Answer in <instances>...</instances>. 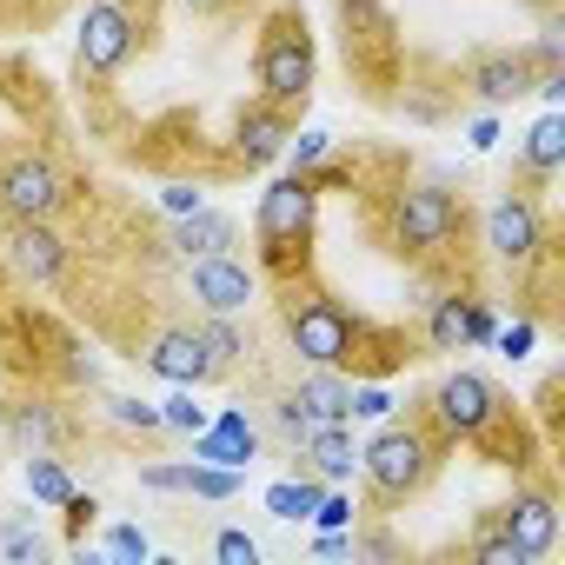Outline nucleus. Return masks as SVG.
Masks as SVG:
<instances>
[{"label":"nucleus","instance_id":"4c0bfd02","mask_svg":"<svg viewBox=\"0 0 565 565\" xmlns=\"http://www.w3.org/2000/svg\"><path fill=\"white\" fill-rule=\"evenodd\" d=\"M313 519H320L327 532H340V525H353V505H347L340 492H320V505H313Z\"/></svg>","mask_w":565,"mask_h":565},{"label":"nucleus","instance_id":"2f4dec72","mask_svg":"<svg viewBox=\"0 0 565 565\" xmlns=\"http://www.w3.org/2000/svg\"><path fill=\"white\" fill-rule=\"evenodd\" d=\"M41 532L34 525H0V558H21V565H41Z\"/></svg>","mask_w":565,"mask_h":565},{"label":"nucleus","instance_id":"79ce46f5","mask_svg":"<svg viewBox=\"0 0 565 565\" xmlns=\"http://www.w3.org/2000/svg\"><path fill=\"white\" fill-rule=\"evenodd\" d=\"M466 140H472V147H479V153H486V147H492V140H499V127H492V120H472V134H466Z\"/></svg>","mask_w":565,"mask_h":565},{"label":"nucleus","instance_id":"f03ea898","mask_svg":"<svg viewBox=\"0 0 565 565\" xmlns=\"http://www.w3.org/2000/svg\"><path fill=\"white\" fill-rule=\"evenodd\" d=\"M466 233H472L466 193H452L446 180H393L373 193V239L419 273L446 266L452 246H466Z\"/></svg>","mask_w":565,"mask_h":565},{"label":"nucleus","instance_id":"ddd939ff","mask_svg":"<svg viewBox=\"0 0 565 565\" xmlns=\"http://www.w3.org/2000/svg\"><path fill=\"white\" fill-rule=\"evenodd\" d=\"M193 273V300H200V313H246V300H253V287H259V273L246 266V259H233V253H206V259H186Z\"/></svg>","mask_w":565,"mask_h":565},{"label":"nucleus","instance_id":"f8f14e48","mask_svg":"<svg viewBox=\"0 0 565 565\" xmlns=\"http://www.w3.org/2000/svg\"><path fill=\"white\" fill-rule=\"evenodd\" d=\"M532 61H525V47H479L472 61H466V94L479 100V107H512V100H525L532 94Z\"/></svg>","mask_w":565,"mask_h":565},{"label":"nucleus","instance_id":"20e7f679","mask_svg":"<svg viewBox=\"0 0 565 565\" xmlns=\"http://www.w3.org/2000/svg\"><path fill=\"white\" fill-rule=\"evenodd\" d=\"M273 287H279V327H287L294 353H300L307 366H340V373H347V360H353L366 320H360L340 294L320 287L313 266H307V273H287V279H273Z\"/></svg>","mask_w":565,"mask_h":565},{"label":"nucleus","instance_id":"5701e85b","mask_svg":"<svg viewBox=\"0 0 565 565\" xmlns=\"http://www.w3.org/2000/svg\"><path fill=\"white\" fill-rule=\"evenodd\" d=\"M419 340H426V353H466L472 347V300L466 294H439Z\"/></svg>","mask_w":565,"mask_h":565},{"label":"nucleus","instance_id":"f257e3e1","mask_svg":"<svg viewBox=\"0 0 565 565\" xmlns=\"http://www.w3.org/2000/svg\"><path fill=\"white\" fill-rule=\"evenodd\" d=\"M426 413H433V426L452 439V446H472L479 459H492V466H532L539 459V439H532V426H525V413L512 406V393L499 386V380H486V373H446L426 399H419Z\"/></svg>","mask_w":565,"mask_h":565},{"label":"nucleus","instance_id":"37998d69","mask_svg":"<svg viewBox=\"0 0 565 565\" xmlns=\"http://www.w3.org/2000/svg\"><path fill=\"white\" fill-rule=\"evenodd\" d=\"M186 8H193V14H226L233 0H186Z\"/></svg>","mask_w":565,"mask_h":565},{"label":"nucleus","instance_id":"4be33fe9","mask_svg":"<svg viewBox=\"0 0 565 565\" xmlns=\"http://www.w3.org/2000/svg\"><path fill=\"white\" fill-rule=\"evenodd\" d=\"M8 433H14V446H28V452H61V439H67L54 399H14V406H8Z\"/></svg>","mask_w":565,"mask_h":565},{"label":"nucleus","instance_id":"aec40b11","mask_svg":"<svg viewBox=\"0 0 565 565\" xmlns=\"http://www.w3.org/2000/svg\"><path fill=\"white\" fill-rule=\"evenodd\" d=\"M233 239H239V226H233L226 213H213V206H193V213H180V220H173V246H180L186 259L233 253Z\"/></svg>","mask_w":565,"mask_h":565},{"label":"nucleus","instance_id":"0eeeda50","mask_svg":"<svg viewBox=\"0 0 565 565\" xmlns=\"http://www.w3.org/2000/svg\"><path fill=\"white\" fill-rule=\"evenodd\" d=\"M486 253L499 259V266H512V273H532L545 253H552V220H545V206H539V193H525V186H505L492 206H486Z\"/></svg>","mask_w":565,"mask_h":565},{"label":"nucleus","instance_id":"412c9836","mask_svg":"<svg viewBox=\"0 0 565 565\" xmlns=\"http://www.w3.org/2000/svg\"><path fill=\"white\" fill-rule=\"evenodd\" d=\"M294 399L307 406L313 426H327V419H347V413H353V380H347L340 366H313V373L294 386Z\"/></svg>","mask_w":565,"mask_h":565},{"label":"nucleus","instance_id":"423d86ee","mask_svg":"<svg viewBox=\"0 0 565 565\" xmlns=\"http://www.w3.org/2000/svg\"><path fill=\"white\" fill-rule=\"evenodd\" d=\"M313 74H320V54H313V28L294 0L266 8L259 21V41H253V81H259V100L300 114L313 100Z\"/></svg>","mask_w":565,"mask_h":565},{"label":"nucleus","instance_id":"2eb2a0df","mask_svg":"<svg viewBox=\"0 0 565 565\" xmlns=\"http://www.w3.org/2000/svg\"><path fill=\"white\" fill-rule=\"evenodd\" d=\"M8 266L34 287H54L67 273V239L54 233V220H8Z\"/></svg>","mask_w":565,"mask_h":565},{"label":"nucleus","instance_id":"c756f323","mask_svg":"<svg viewBox=\"0 0 565 565\" xmlns=\"http://www.w3.org/2000/svg\"><path fill=\"white\" fill-rule=\"evenodd\" d=\"M266 413H273V433H279V439H287V446H300V439L313 433V419H307V406H300L294 393H279V399H273Z\"/></svg>","mask_w":565,"mask_h":565},{"label":"nucleus","instance_id":"72a5a7b5","mask_svg":"<svg viewBox=\"0 0 565 565\" xmlns=\"http://www.w3.org/2000/svg\"><path fill=\"white\" fill-rule=\"evenodd\" d=\"M213 558H220V565H253V558H259V539H246V532L226 525V532H213Z\"/></svg>","mask_w":565,"mask_h":565},{"label":"nucleus","instance_id":"473e14b6","mask_svg":"<svg viewBox=\"0 0 565 565\" xmlns=\"http://www.w3.org/2000/svg\"><path fill=\"white\" fill-rule=\"evenodd\" d=\"M287 153H294V173H307V167H320V160L333 153V134H320V127H307L300 140H287Z\"/></svg>","mask_w":565,"mask_h":565},{"label":"nucleus","instance_id":"58836bf2","mask_svg":"<svg viewBox=\"0 0 565 565\" xmlns=\"http://www.w3.org/2000/svg\"><path fill=\"white\" fill-rule=\"evenodd\" d=\"M193 206H206V200H200V186H167V213H173V220H180V213H193Z\"/></svg>","mask_w":565,"mask_h":565},{"label":"nucleus","instance_id":"e433bc0d","mask_svg":"<svg viewBox=\"0 0 565 565\" xmlns=\"http://www.w3.org/2000/svg\"><path fill=\"white\" fill-rule=\"evenodd\" d=\"M107 552H114V558H147V532H140V525H114V532H107Z\"/></svg>","mask_w":565,"mask_h":565},{"label":"nucleus","instance_id":"f704fd0d","mask_svg":"<svg viewBox=\"0 0 565 565\" xmlns=\"http://www.w3.org/2000/svg\"><path fill=\"white\" fill-rule=\"evenodd\" d=\"M492 340H499V353H505V360H525V353H532V340H539V327H532V320H519V327H499Z\"/></svg>","mask_w":565,"mask_h":565},{"label":"nucleus","instance_id":"39448f33","mask_svg":"<svg viewBox=\"0 0 565 565\" xmlns=\"http://www.w3.org/2000/svg\"><path fill=\"white\" fill-rule=\"evenodd\" d=\"M313 233H320V186L307 173H287L259 193L253 213V246H259V273L266 279H287L313 266Z\"/></svg>","mask_w":565,"mask_h":565},{"label":"nucleus","instance_id":"393cba45","mask_svg":"<svg viewBox=\"0 0 565 565\" xmlns=\"http://www.w3.org/2000/svg\"><path fill=\"white\" fill-rule=\"evenodd\" d=\"M28 492H34L41 505H67V499H74V479H67V466H61L54 452H28Z\"/></svg>","mask_w":565,"mask_h":565},{"label":"nucleus","instance_id":"a878e982","mask_svg":"<svg viewBox=\"0 0 565 565\" xmlns=\"http://www.w3.org/2000/svg\"><path fill=\"white\" fill-rule=\"evenodd\" d=\"M472 565H532V558L505 539V525L492 512H479V525H472Z\"/></svg>","mask_w":565,"mask_h":565},{"label":"nucleus","instance_id":"c85d7f7f","mask_svg":"<svg viewBox=\"0 0 565 565\" xmlns=\"http://www.w3.org/2000/svg\"><path fill=\"white\" fill-rule=\"evenodd\" d=\"M107 413H114L127 433H140V439H167V419H160V406H147V399H107Z\"/></svg>","mask_w":565,"mask_h":565},{"label":"nucleus","instance_id":"4468645a","mask_svg":"<svg viewBox=\"0 0 565 565\" xmlns=\"http://www.w3.org/2000/svg\"><path fill=\"white\" fill-rule=\"evenodd\" d=\"M140 366L160 373V380H173V386H206V380H220L213 360H206L200 327H167V333H153V340L140 347Z\"/></svg>","mask_w":565,"mask_h":565},{"label":"nucleus","instance_id":"f3484780","mask_svg":"<svg viewBox=\"0 0 565 565\" xmlns=\"http://www.w3.org/2000/svg\"><path fill=\"white\" fill-rule=\"evenodd\" d=\"M294 452H300V472H313V479H353V466H360V439H353L347 419L313 426Z\"/></svg>","mask_w":565,"mask_h":565},{"label":"nucleus","instance_id":"c9c22d12","mask_svg":"<svg viewBox=\"0 0 565 565\" xmlns=\"http://www.w3.org/2000/svg\"><path fill=\"white\" fill-rule=\"evenodd\" d=\"M147 492H186V466H140Z\"/></svg>","mask_w":565,"mask_h":565},{"label":"nucleus","instance_id":"bb28decb","mask_svg":"<svg viewBox=\"0 0 565 565\" xmlns=\"http://www.w3.org/2000/svg\"><path fill=\"white\" fill-rule=\"evenodd\" d=\"M200 340H206V360H213L220 380H226V373L239 366V353H246L239 333H233V313H206V320H200Z\"/></svg>","mask_w":565,"mask_h":565},{"label":"nucleus","instance_id":"9d476101","mask_svg":"<svg viewBox=\"0 0 565 565\" xmlns=\"http://www.w3.org/2000/svg\"><path fill=\"white\" fill-rule=\"evenodd\" d=\"M340 28H347V67L366 81V94L380 100L393 67H399V41H393V14L380 0H340Z\"/></svg>","mask_w":565,"mask_h":565},{"label":"nucleus","instance_id":"6ab92c4d","mask_svg":"<svg viewBox=\"0 0 565 565\" xmlns=\"http://www.w3.org/2000/svg\"><path fill=\"white\" fill-rule=\"evenodd\" d=\"M253 452H259V433H253V419H246V413H233V406L193 433V459H213V466H246Z\"/></svg>","mask_w":565,"mask_h":565},{"label":"nucleus","instance_id":"ea45409f","mask_svg":"<svg viewBox=\"0 0 565 565\" xmlns=\"http://www.w3.org/2000/svg\"><path fill=\"white\" fill-rule=\"evenodd\" d=\"M94 512H100L94 499H81V492L67 499V525H74V532H87V525H94Z\"/></svg>","mask_w":565,"mask_h":565},{"label":"nucleus","instance_id":"7c9ffc66","mask_svg":"<svg viewBox=\"0 0 565 565\" xmlns=\"http://www.w3.org/2000/svg\"><path fill=\"white\" fill-rule=\"evenodd\" d=\"M160 419H167V433H200V426H206V406H193V386H180V393L160 406Z\"/></svg>","mask_w":565,"mask_h":565},{"label":"nucleus","instance_id":"9b49d317","mask_svg":"<svg viewBox=\"0 0 565 565\" xmlns=\"http://www.w3.org/2000/svg\"><path fill=\"white\" fill-rule=\"evenodd\" d=\"M499 525H505V539L525 552V558H545L552 545H558V499H552V486H519L512 499H499V505H486Z\"/></svg>","mask_w":565,"mask_h":565},{"label":"nucleus","instance_id":"cd10ccee","mask_svg":"<svg viewBox=\"0 0 565 565\" xmlns=\"http://www.w3.org/2000/svg\"><path fill=\"white\" fill-rule=\"evenodd\" d=\"M233 492H239V466L186 459V499H233Z\"/></svg>","mask_w":565,"mask_h":565},{"label":"nucleus","instance_id":"a211bd4d","mask_svg":"<svg viewBox=\"0 0 565 565\" xmlns=\"http://www.w3.org/2000/svg\"><path fill=\"white\" fill-rule=\"evenodd\" d=\"M558 167H565V114L552 107L545 120H532V134H525V147H519V186L539 193Z\"/></svg>","mask_w":565,"mask_h":565},{"label":"nucleus","instance_id":"1a4fd4ad","mask_svg":"<svg viewBox=\"0 0 565 565\" xmlns=\"http://www.w3.org/2000/svg\"><path fill=\"white\" fill-rule=\"evenodd\" d=\"M67 206V173L34 153V147H14L0 153V220H54Z\"/></svg>","mask_w":565,"mask_h":565},{"label":"nucleus","instance_id":"a19ab883","mask_svg":"<svg viewBox=\"0 0 565 565\" xmlns=\"http://www.w3.org/2000/svg\"><path fill=\"white\" fill-rule=\"evenodd\" d=\"M492 333H499V320H492V313H486V307H479V300H472V347H486V340H492Z\"/></svg>","mask_w":565,"mask_h":565},{"label":"nucleus","instance_id":"dca6fc26","mask_svg":"<svg viewBox=\"0 0 565 565\" xmlns=\"http://www.w3.org/2000/svg\"><path fill=\"white\" fill-rule=\"evenodd\" d=\"M294 120H300V114L273 107V100H253V107H239V114H233V153H239L246 167H266V160H279V153H287V140H294Z\"/></svg>","mask_w":565,"mask_h":565},{"label":"nucleus","instance_id":"7ed1b4c3","mask_svg":"<svg viewBox=\"0 0 565 565\" xmlns=\"http://www.w3.org/2000/svg\"><path fill=\"white\" fill-rule=\"evenodd\" d=\"M446 452H452V439H446V433L433 426V413L413 399V413H406V419H386V426L360 446V472H366L373 505H380V512L413 505V499L439 479Z\"/></svg>","mask_w":565,"mask_h":565},{"label":"nucleus","instance_id":"b1692460","mask_svg":"<svg viewBox=\"0 0 565 565\" xmlns=\"http://www.w3.org/2000/svg\"><path fill=\"white\" fill-rule=\"evenodd\" d=\"M313 505H320V479L313 472H294V479L266 486V512L273 519H313Z\"/></svg>","mask_w":565,"mask_h":565},{"label":"nucleus","instance_id":"6e6552de","mask_svg":"<svg viewBox=\"0 0 565 565\" xmlns=\"http://www.w3.org/2000/svg\"><path fill=\"white\" fill-rule=\"evenodd\" d=\"M134 54H140V14H134V0H94V8L81 14V34H74L81 81H114Z\"/></svg>","mask_w":565,"mask_h":565}]
</instances>
